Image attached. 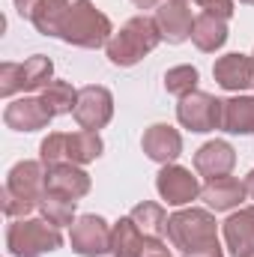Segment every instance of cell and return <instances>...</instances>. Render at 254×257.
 Returning <instances> with one entry per match:
<instances>
[{"instance_id":"obj_1","label":"cell","mask_w":254,"mask_h":257,"mask_svg":"<svg viewBox=\"0 0 254 257\" xmlns=\"http://www.w3.org/2000/svg\"><path fill=\"white\" fill-rule=\"evenodd\" d=\"M42 194H45V168H42V162H18L6 177L3 212L9 218H24L27 212H33L39 206Z\"/></svg>"},{"instance_id":"obj_2","label":"cell","mask_w":254,"mask_h":257,"mask_svg":"<svg viewBox=\"0 0 254 257\" xmlns=\"http://www.w3.org/2000/svg\"><path fill=\"white\" fill-rule=\"evenodd\" d=\"M159 42H162V33L156 27V18L135 15L120 27V33L111 36L105 51H108V60L114 66H135L141 63Z\"/></svg>"},{"instance_id":"obj_3","label":"cell","mask_w":254,"mask_h":257,"mask_svg":"<svg viewBox=\"0 0 254 257\" xmlns=\"http://www.w3.org/2000/svg\"><path fill=\"white\" fill-rule=\"evenodd\" d=\"M114 36L111 18L99 12L90 0H75L66 12V21L60 27V39L78 48H102Z\"/></svg>"},{"instance_id":"obj_4","label":"cell","mask_w":254,"mask_h":257,"mask_svg":"<svg viewBox=\"0 0 254 257\" xmlns=\"http://www.w3.org/2000/svg\"><path fill=\"white\" fill-rule=\"evenodd\" d=\"M63 245V233L48 218H15L6 230V248L15 257H45Z\"/></svg>"},{"instance_id":"obj_5","label":"cell","mask_w":254,"mask_h":257,"mask_svg":"<svg viewBox=\"0 0 254 257\" xmlns=\"http://www.w3.org/2000/svg\"><path fill=\"white\" fill-rule=\"evenodd\" d=\"M105 150L99 132H51L42 144H39V159L42 165H60V162H72V165H87L93 159H99Z\"/></svg>"},{"instance_id":"obj_6","label":"cell","mask_w":254,"mask_h":257,"mask_svg":"<svg viewBox=\"0 0 254 257\" xmlns=\"http://www.w3.org/2000/svg\"><path fill=\"white\" fill-rule=\"evenodd\" d=\"M168 239H171V245L180 248L183 254L209 248V245L218 242L215 218H212L206 209H183V212H174V215L168 218Z\"/></svg>"},{"instance_id":"obj_7","label":"cell","mask_w":254,"mask_h":257,"mask_svg":"<svg viewBox=\"0 0 254 257\" xmlns=\"http://www.w3.org/2000/svg\"><path fill=\"white\" fill-rule=\"evenodd\" d=\"M221 111H224L221 99L194 90V93L180 99L177 120L186 128H191V132H212V128H221Z\"/></svg>"},{"instance_id":"obj_8","label":"cell","mask_w":254,"mask_h":257,"mask_svg":"<svg viewBox=\"0 0 254 257\" xmlns=\"http://www.w3.org/2000/svg\"><path fill=\"white\" fill-rule=\"evenodd\" d=\"M75 120L78 126L87 128V132H99L111 123L114 117V96L108 87H99V84H90V87H81L78 90V105H75Z\"/></svg>"},{"instance_id":"obj_9","label":"cell","mask_w":254,"mask_h":257,"mask_svg":"<svg viewBox=\"0 0 254 257\" xmlns=\"http://www.w3.org/2000/svg\"><path fill=\"white\" fill-rule=\"evenodd\" d=\"M72 248L81 257H99L111 251V227L102 215H81L72 224Z\"/></svg>"},{"instance_id":"obj_10","label":"cell","mask_w":254,"mask_h":257,"mask_svg":"<svg viewBox=\"0 0 254 257\" xmlns=\"http://www.w3.org/2000/svg\"><path fill=\"white\" fill-rule=\"evenodd\" d=\"M156 189L162 194V200H168L171 206H183L191 203L197 194L203 192L197 177H191L189 168H180V165H165L156 177Z\"/></svg>"},{"instance_id":"obj_11","label":"cell","mask_w":254,"mask_h":257,"mask_svg":"<svg viewBox=\"0 0 254 257\" xmlns=\"http://www.w3.org/2000/svg\"><path fill=\"white\" fill-rule=\"evenodd\" d=\"M156 27L162 33L165 42L171 45H180L191 39V27H194V18H191V6L186 0H168L156 9Z\"/></svg>"},{"instance_id":"obj_12","label":"cell","mask_w":254,"mask_h":257,"mask_svg":"<svg viewBox=\"0 0 254 257\" xmlns=\"http://www.w3.org/2000/svg\"><path fill=\"white\" fill-rule=\"evenodd\" d=\"M212 78L218 87L239 93V90H254V57L248 54H224L212 66Z\"/></svg>"},{"instance_id":"obj_13","label":"cell","mask_w":254,"mask_h":257,"mask_svg":"<svg viewBox=\"0 0 254 257\" xmlns=\"http://www.w3.org/2000/svg\"><path fill=\"white\" fill-rule=\"evenodd\" d=\"M45 192L63 194V197H84L90 192V174L81 171L72 162H60V165H48L45 168Z\"/></svg>"},{"instance_id":"obj_14","label":"cell","mask_w":254,"mask_h":257,"mask_svg":"<svg viewBox=\"0 0 254 257\" xmlns=\"http://www.w3.org/2000/svg\"><path fill=\"white\" fill-rule=\"evenodd\" d=\"M236 165V153L227 141H209L203 144L197 153H194V171L206 180H221V177H230Z\"/></svg>"},{"instance_id":"obj_15","label":"cell","mask_w":254,"mask_h":257,"mask_svg":"<svg viewBox=\"0 0 254 257\" xmlns=\"http://www.w3.org/2000/svg\"><path fill=\"white\" fill-rule=\"evenodd\" d=\"M141 147H144V153H147L153 162H159V165H174L177 156L183 153V138H180V132L174 126L156 123V126H150L144 132Z\"/></svg>"},{"instance_id":"obj_16","label":"cell","mask_w":254,"mask_h":257,"mask_svg":"<svg viewBox=\"0 0 254 257\" xmlns=\"http://www.w3.org/2000/svg\"><path fill=\"white\" fill-rule=\"evenodd\" d=\"M51 120L54 117L48 114L42 99H30V96L9 102L6 111H3V123L9 128H15V132H39V128L48 126Z\"/></svg>"},{"instance_id":"obj_17","label":"cell","mask_w":254,"mask_h":257,"mask_svg":"<svg viewBox=\"0 0 254 257\" xmlns=\"http://www.w3.org/2000/svg\"><path fill=\"white\" fill-rule=\"evenodd\" d=\"M224 242H227V251L233 257L254 254V206L233 212L224 221Z\"/></svg>"},{"instance_id":"obj_18","label":"cell","mask_w":254,"mask_h":257,"mask_svg":"<svg viewBox=\"0 0 254 257\" xmlns=\"http://www.w3.org/2000/svg\"><path fill=\"white\" fill-rule=\"evenodd\" d=\"M245 194H248L245 192V183H239L236 177H221V180H209V183L203 186L200 197L206 200L209 209H215V212H227V209L239 206Z\"/></svg>"},{"instance_id":"obj_19","label":"cell","mask_w":254,"mask_h":257,"mask_svg":"<svg viewBox=\"0 0 254 257\" xmlns=\"http://www.w3.org/2000/svg\"><path fill=\"white\" fill-rule=\"evenodd\" d=\"M150 245V239L138 230V224L129 218H120L114 227H111V254L114 257H144Z\"/></svg>"},{"instance_id":"obj_20","label":"cell","mask_w":254,"mask_h":257,"mask_svg":"<svg viewBox=\"0 0 254 257\" xmlns=\"http://www.w3.org/2000/svg\"><path fill=\"white\" fill-rule=\"evenodd\" d=\"M221 128L230 135H251L254 132V99L251 96H233L224 102Z\"/></svg>"},{"instance_id":"obj_21","label":"cell","mask_w":254,"mask_h":257,"mask_svg":"<svg viewBox=\"0 0 254 257\" xmlns=\"http://www.w3.org/2000/svg\"><path fill=\"white\" fill-rule=\"evenodd\" d=\"M191 42L203 54H212V51H218L227 42V24L221 18H212V15H203L200 12L194 18V27H191Z\"/></svg>"},{"instance_id":"obj_22","label":"cell","mask_w":254,"mask_h":257,"mask_svg":"<svg viewBox=\"0 0 254 257\" xmlns=\"http://www.w3.org/2000/svg\"><path fill=\"white\" fill-rule=\"evenodd\" d=\"M132 221L138 224V230H141L147 239H162V236L168 233V215H165V209H162L159 203H150V200L138 203V206L132 209Z\"/></svg>"},{"instance_id":"obj_23","label":"cell","mask_w":254,"mask_h":257,"mask_svg":"<svg viewBox=\"0 0 254 257\" xmlns=\"http://www.w3.org/2000/svg\"><path fill=\"white\" fill-rule=\"evenodd\" d=\"M51 75H54V63H51L45 54H33L30 60L18 63V93H21V90L48 87V84H51Z\"/></svg>"},{"instance_id":"obj_24","label":"cell","mask_w":254,"mask_h":257,"mask_svg":"<svg viewBox=\"0 0 254 257\" xmlns=\"http://www.w3.org/2000/svg\"><path fill=\"white\" fill-rule=\"evenodd\" d=\"M42 105L48 108L51 117H63V114H72L75 105H78V90L69 84V81H51L48 87H42Z\"/></svg>"},{"instance_id":"obj_25","label":"cell","mask_w":254,"mask_h":257,"mask_svg":"<svg viewBox=\"0 0 254 257\" xmlns=\"http://www.w3.org/2000/svg\"><path fill=\"white\" fill-rule=\"evenodd\" d=\"M69 0H42L33 12V27L45 36H60V27L66 21V12H69Z\"/></svg>"},{"instance_id":"obj_26","label":"cell","mask_w":254,"mask_h":257,"mask_svg":"<svg viewBox=\"0 0 254 257\" xmlns=\"http://www.w3.org/2000/svg\"><path fill=\"white\" fill-rule=\"evenodd\" d=\"M75 203H78V200H72V197L45 192L42 200H39V209H42V215H45L51 224L63 227V224H75Z\"/></svg>"},{"instance_id":"obj_27","label":"cell","mask_w":254,"mask_h":257,"mask_svg":"<svg viewBox=\"0 0 254 257\" xmlns=\"http://www.w3.org/2000/svg\"><path fill=\"white\" fill-rule=\"evenodd\" d=\"M194 87H197V69L194 66H174V69H168V75H165V90L171 93V96H189L194 93Z\"/></svg>"},{"instance_id":"obj_28","label":"cell","mask_w":254,"mask_h":257,"mask_svg":"<svg viewBox=\"0 0 254 257\" xmlns=\"http://www.w3.org/2000/svg\"><path fill=\"white\" fill-rule=\"evenodd\" d=\"M194 6L203 15H212V18H221V21H227L233 15V0H194Z\"/></svg>"},{"instance_id":"obj_29","label":"cell","mask_w":254,"mask_h":257,"mask_svg":"<svg viewBox=\"0 0 254 257\" xmlns=\"http://www.w3.org/2000/svg\"><path fill=\"white\" fill-rule=\"evenodd\" d=\"M18 93V63L0 66V96H15Z\"/></svg>"},{"instance_id":"obj_30","label":"cell","mask_w":254,"mask_h":257,"mask_svg":"<svg viewBox=\"0 0 254 257\" xmlns=\"http://www.w3.org/2000/svg\"><path fill=\"white\" fill-rule=\"evenodd\" d=\"M39 3H42V0H15V9H18L21 18H33V12H36Z\"/></svg>"},{"instance_id":"obj_31","label":"cell","mask_w":254,"mask_h":257,"mask_svg":"<svg viewBox=\"0 0 254 257\" xmlns=\"http://www.w3.org/2000/svg\"><path fill=\"white\" fill-rule=\"evenodd\" d=\"M144 257H171V251L165 248V242H162V239H150V245H147Z\"/></svg>"},{"instance_id":"obj_32","label":"cell","mask_w":254,"mask_h":257,"mask_svg":"<svg viewBox=\"0 0 254 257\" xmlns=\"http://www.w3.org/2000/svg\"><path fill=\"white\" fill-rule=\"evenodd\" d=\"M183 257H224V251H221V245L215 242V245H209V248H200V251H191V254H183Z\"/></svg>"},{"instance_id":"obj_33","label":"cell","mask_w":254,"mask_h":257,"mask_svg":"<svg viewBox=\"0 0 254 257\" xmlns=\"http://www.w3.org/2000/svg\"><path fill=\"white\" fill-rule=\"evenodd\" d=\"M138 9H153V6H162V0H132Z\"/></svg>"},{"instance_id":"obj_34","label":"cell","mask_w":254,"mask_h":257,"mask_svg":"<svg viewBox=\"0 0 254 257\" xmlns=\"http://www.w3.org/2000/svg\"><path fill=\"white\" fill-rule=\"evenodd\" d=\"M245 192H248V197H254V171L245 177Z\"/></svg>"},{"instance_id":"obj_35","label":"cell","mask_w":254,"mask_h":257,"mask_svg":"<svg viewBox=\"0 0 254 257\" xmlns=\"http://www.w3.org/2000/svg\"><path fill=\"white\" fill-rule=\"evenodd\" d=\"M239 3H254V0H239Z\"/></svg>"},{"instance_id":"obj_36","label":"cell","mask_w":254,"mask_h":257,"mask_svg":"<svg viewBox=\"0 0 254 257\" xmlns=\"http://www.w3.org/2000/svg\"><path fill=\"white\" fill-rule=\"evenodd\" d=\"M251 257H254V254H251Z\"/></svg>"}]
</instances>
